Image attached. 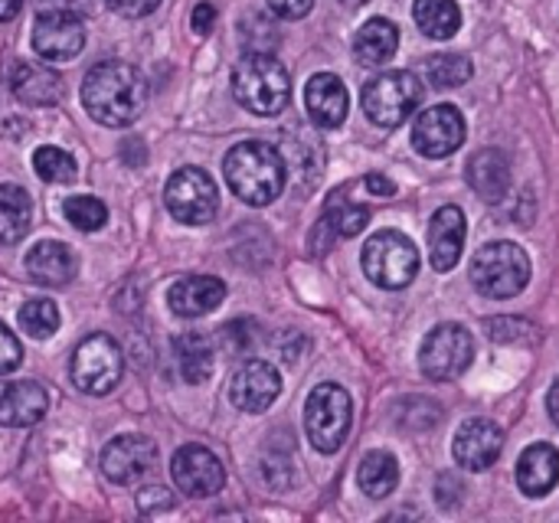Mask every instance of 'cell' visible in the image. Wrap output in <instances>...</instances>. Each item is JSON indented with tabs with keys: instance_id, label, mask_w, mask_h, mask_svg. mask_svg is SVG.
I'll return each mask as SVG.
<instances>
[{
	"instance_id": "obj_28",
	"label": "cell",
	"mask_w": 559,
	"mask_h": 523,
	"mask_svg": "<svg viewBox=\"0 0 559 523\" xmlns=\"http://www.w3.org/2000/svg\"><path fill=\"white\" fill-rule=\"evenodd\" d=\"M413 16L419 29L432 39H452L462 26V10L455 0H416Z\"/></svg>"
},
{
	"instance_id": "obj_4",
	"label": "cell",
	"mask_w": 559,
	"mask_h": 523,
	"mask_svg": "<svg viewBox=\"0 0 559 523\" xmlns=\"http://www.w3.org/2000/svg\"><path fill=\"white\" fill-rule=\"evenodd\" d=\"M472 282L488 298H514L531 282V255L518 242H488L472 259Z\"/></svg>"
},
{
	"instance_id": "obj_36",
	"label": "cell",
	"mask_w": 559,
	"mask_h": 523,
	"mask_svg": "<svg viewBox=\"0 0 559 523\" xmlns=\"http://www.w3.org/2000/svg\"><path fill=\"white\" fill-rule=\"evenodd\" d=\"M138 508H141L144 514L170 511V508H174V498H170V491H167V488H144V491H141V498H138Z\"/></svg>"
},
{
	"instance_id": "obj_6",
	"label": "cell",
	"mask_w": 559,
	"mask_h": 523,
	"mask_svg": "<svg viewBox=\"0 0 559 523\" xmlns=\"http://www.w3.org/2000/svg\"><path fill=\"white\" fill-rule=\"evenodd\" d=\"M364 272L373 285L386 292H400L419 272V249L409 236L396 229H380L364 246Z\"/></svg>"
},
{
	"instance_id": "obj_19",
	"label": "cell",
	"mask_w": 559,
	"mask_h": 523,
	"mask_svg": "<svg viewBox=\"0 0 559 523\" xmlns=\"http://www.w3.org/2000/svg\"><path fill=\"white\" fill-rule=\"evenodd\" d=\"M305 105L318 128H341L350 108V95L334 72H318L305 85Z\"/></svg>"
},
{
	"instance_id": "obj_17",
	"label": "cell",
	"mask_w": 559,
	"mask_h": 523,
	"mask_svg": "<svg viewBox=\"0 0 559 523\" xmlns=\"http://www.w3.org/2000/svg\"><path fill=\"white\" fill-rule=\"evenodd\" d=\"M26 275L43 288H62L79 275V255L59 239H43L26 252Z\"/></svg>"
},
{
	"instance_id": "obj_43",
	"label": "cell",
	"mask_w": 559,
	"mask_h": 523,
	"mask_svg": "<svg viewBox=\"0 0 559 523\" xmlns=\"http://www.w3.org/2000/svg\"><path fill=\"white\" fill-rule=\"evenodd\" d=\"M547 409H550V416H554V423H557L559 429V380L550 387V396H547Z\"/></svg>"
},
{
	"instance_id": "obj_18",
	"label": "cell",
	"mask_w": 559,
	"mask_h": 523,
	"mask_svg": "<svg viewBox=\"0 0 559 523\" xmlns=\"http://www.w3.org/2000/svg\"><path fill=\"white\" fill-rule=\"evenodd\" d=\"M49 409V393L33 380L0 383V426L26 429L36 426Z\"/></svg>"
},
{
	"instance_id": "obj_14",
	"label": "cell",
	"mask_w": 559,
	"mask_h": 523,
	"mask_svg": "<svg viewBox=\"0 0 559 523\" xmlns=\"http://www.w3.org/2000/svg\"><path fill=\"white\" fill-rule=\"evenodd\" d=\"M170 478L187 498H213L226 485L223 462L203 445H183L170 462Z\"/></svg>"
},
{
	"instance_id": "obj_11",
	"label": "cell",
	"mask_w": 559,
	"mask_h": 523,
	"mask_svg": "<svg viewBox=\"0 0 559 523\" xmlns=\"http://www.w3.org/2000/svg\"><path fill=\"white\" fill-rule=\"evenodd\" d=\"M85 46V26L79 13L43 10L33 23V52L46 62H69Z\"/></svg>"
},
{
	"instance_id": "obj_23",
	"label": "cell",
	"mask_w": 559,
	"mask_h": 523,
	"mask_svg": "<svg viewBox=\"0 0 559 523\" xmlns=\"http://www.w3.org/2000/svg\"><path fill=\"white\" fill-rule=\"evenodd\" d=\"M468 183L485 203H501L511 190V157L498 147H485L468 161Z\"/></svg>"
},
{
	"instance_id": "obj_33",
	"label": "cell",
	"mask_w": 559,
	"mask_h": 523,
	"mask_svg": "<svg viewBox=\"0 0 559 523\" xmlns=\"http://www.w3.org/2000/svg\"><path fill=\"white\" fill-rule=\"evenodd\" d=\"M367 223H370V210L367 206H360V203H341V206L331 203L328 213H324V219H321V229L350 239V236L364 233Z\"/></svg>"
},
{
	"instance_id": "obj_16",
	"label": "cell",
	"mask_w": 559,
	"mask_h": 523,
	"mask_svg": "<svg viewBox=\"0 0 559 523\" xmlns=\"http://www.w3.org/2000/svg\"><path fill=\"white\" fill-rule=\"evenodd\" d=\"M504 436L491 419H468L455 436V462L465 472H485L501 459Z\"/></svg>"
},
{
	"instance_id": "obj_20",
	"label": "cell",
	"mask_w": 559,
	"mask_h": 523,
	"mask_svg": "<svg viewBox=\"0 0 559 523\" xmlns=\"http://www.w3.org/2000/svg\"><path fill=\"white\" fill-rule=\"evenodd\" d=\"M465 213L459 206H442L429 223V255L436 272H452L465 249Z\"/></svg>"
},
{
	"instance_id": "obj_13",
	"label": "cell",
	"mask_w": 559,
	"mask_h": 523,
	"mask_svg": "<svg viewBox=\"0 0 559 523\" xmlns=\"http://www.w3.org/2000/svg\"><path fill=\"white\" fill-rule=\"evenodd\" d=\"M157 465V445L147 436H115L102 452V472L108 482L131 488Z\"/></svg>"
},
{
	"instance_id": "obj_26",
	"label": "cell",
	"mask_w": 559,
	"mask_h": 523,
	"mask_svg": "<svg viewBox=\"0 0 559 523\" xmlns=\"http://www.w3.org/2000/svg\"><path fill=\"white\" fill-rule=\"evenodd\" d=\"M33 203L23 187L0 183V246H16L29 229Z\"/></svg>"
},
{
	"instance_id": "obj_42",
	"label": "cell",
	"mask_w": 559,
	"mask_h": 523,
	"mask_svg": "<svg viewBox=\"0 0 559 523\" xmlns=\"http://www.w3.org/2000/svg\"><path fill=\"white\" fill-rule=\"evenodd\" d=\"M23 10V0H0V23L13 20Z\"/></svg>"
},
{
	"instance_id": "obj_41",
	"label": "cell",
	"mask_w": 559,
	"mask_h": 523,
	"mask_svg": "<svg viewBox=\"0 0 559 523\" xmlns=\"http://www.w3.org/2000/svg\"><path fill=\"white\" fill-rule=\"evenodd\" d=\"M39 10H69L79 13V7H85V0H36Z\"/></svg>"
},
{
	"instance_id": "obj_2",
	"label": "cell",
	"mask_w": 559,
	"mask_h": 523,
	"mask_svg": "<svg viewBox=\"0 0 559 523\" xmlns=\"http://www.w3.org/2000/svg\"><path fill=\"white\" fill-rule=\"evenodd\" d=\"M223 174H226L229 190L249 206L275 203L282 197L285 177H288L285 157L269 141H242V144H236L223 161Z\"/></svg>"
},
{
	"instance_id": "obj_32",
	"label": "cell",
	"mask_w": 559,
	"mask_h": 523,
	"mask_svg": "<svg viewBox=\"0 0 559 523\" xmlns=\"http://www.w3.org/2000/svg\"><path fill=\"white\" fill-rule=\"evenodd\" d=\"M20 328L33 341H46L59 331V308L49 298H33L20 308Z\"/></svg>"
},
{
	"instance_id": "obj_9",
	"label": "cell",
	"mask_w": 559,
	"mask_h": 523,
	"mask_svg": "<svg viewBox=\"0 0 559 523\" xmlns=\"http://www.w3.org/2000/svg\"><path fill=\"white\" fill-rule=\"evenodd\" d=\"M124 357L108 334L85 337L72 354V383L88 396H105L121 383Z\"/></svg>"
},
{
	"instance_id": "obj_44",
	"label": "cell",
	"mask_w": 559,
	"mask_h": 523,
	"mask_svg": "<svg viewBox=\"0 0 559 523\" xmlns=\"http://www.w3.org/2000/svg\"><path fill=\"white\" fill-rule=\"evenodd\" d=\"M347 3H364V0H347Z\"/></svg>"
},
{
	"instance_id": "obj_37",
	"label": "cell",
	"mask_w": 559,
	"mask_h": 523,
	"mask_svg": "<svg viewBox=\"0 0 559 523\" xmlns=\"http://www.w3.org/2000/svg\"><path fill=\"white\" fill-rule=\"evenodd\" d=\"M115 13H121V16H147V13H154L157 7H160V0H105Z\"/></svg>"
},
{
	"instance_id": "obj_31",
	"label": "cell",
	"mask_w": 559,
	"mask_h": 523,
	"mask_svg": "<svg viewBox=\"0 0 559 523\" xmlns=\"http://www.w3.org/2000/svg\"><path fill=\"white\" fill-rule=\"evenodd\" d=\"M426 75L439 88L465 85L472 79V59L462 52H436L432 59H426Z\"/></svg>"
},
{
	"instance_id": "obj_27",
	"label": "cell",
	"mask_w": 559,
	"mask_h": 523,
	"mask_svg": "<svg viewBox=\"0 0 559 523\" xmlns=\"http://www.w3.org/2000/svg\"><path fill=\"white\" fill-rule=\"evenodd\" d=\"M174 357H177V367H180V377L187 383H203L210 380L213 373V344L206 334H180L174 337Z\"/></svg>"
},
{
	"instance_id": "obj_25",
	"label": "cell",
	"mask_w": 559,
	"mask_h": 523,
	"mask_svg": "<svg viewBox=\"0 0 559 523\" xmlns=\"http://www.w3.org/2000/svg\"><path fill=\"white\" fill-rule=\"evenodd\" d=\"M396 46H400V29L386 16L367 20L357 29V36H354V56H357V62L373 66V69L383 66V62H390L396 56Z\"/></svg>"
},
{
	"instance_id": "obj_40",
	"label": "cell",
	"mask_w": 559,
	"mask_h": 523,
	"mask_svg": "<svg viewBox=\"0 0 559 523\" xmlns=\"http://www.w3.org/2000/svg\"><path fill=\"white\" fill-rule=\"evenodd\" d=\"M367 190H370V193H380V197H393V193H396V187H393L386 177H380V174H370V177H367Z\"/></svg>"
},
{
	"instance_id": "obj_8",
	"label": "cell",
	"mask_w": 559,
	"mask_h": 523,
	"mask_svg": "<svg viewBox=\"0 0 559 523\" xmlns=\"http://www.w3.org/2000/svg\"><path fill=\"white\" fill-rule=\"evenodd\" d=\"M164 203L170 216L183 226H206L216 210H219V193L216 183L210 180L206 170L200 167H180L170 174L164 187Z\"/></svg>"
},
{
	"instance_id": "obj_12",
	"label": "cell",
	"mask_w": 559,
	"mask_h": 523,
	"mask_svg": "<svg viewBox=\"0 0 559 523\" xmlns=\"http://www.w3.org/2000/svg\"><path fill=\"white\" fill-rule=\"evenodd\" d=\"M465 144V115L455 105H432L413 124V147L426 157H449Z\"/></svg>"
},
{
	"instance_id": "obj_7",
	"label": "cell",
	"mask_w": 559,
	"mask_h": 523,
	"mask_svg": "<svg viewBox=\"0 0 559 523\" xmlns=\"http://www.w3.org/2000/svg\"><path fill=\"white\" fill-rule=\"evenodd\" d=\"M364 111L380 128H400L423 102V82L413 72H380L364 85Z\"/></svg>"
},
{
	"instance_id": "obj_15",
	"label": "cell",
	"mask_w": 559,
	"mask_h": 523,
	"mask_svg": "<svg viewBox=\"0 0 559 523\" xmlns=\"http://www.w3.org/2000/svg\"><path fill=\"white\" fill-rule=\"evenodd\" d=\"M282 393V377L265 360H246L229 380V400L242 413H265Z\"/></svg>"
},
{
	"instance_id": "obj_35",
	"label": "cell",
	"mask_w": 559,
	"mask_h": 523,
	"mask_svg": "<svg viewBox=\"0 0 559 523\" xmlns=\"http://www.w3.org/2000/svg\"><path fill=\"white\" fill-rule=\"evenodd\" d=\"M20 360H23V347L13 337V331L0 321V377L13 373L20 367Z\"/></svg>"
},
{
	"instance_id": "obj_1",
	"label": "cell",
	"mask_w": 559,
	"mask_h": 523,
	"mask_svg": "<svg viewBox=\"0 0 559 523\" xmlns=\"http://www.w3.org/2000/svg\"><path fill=\"white\" fill-rule=\"evenodd\" d=\"M82 105L92 121L105 128H128L147 105V79L131 62L105 59L85 72Z\"/></svg>"
},
{
	"instance_id": "obj_30",
	"label": "cell",
	"mask_w": 559,
	"mask_h": 523,
	"mask_svg": "<svg viewBox=\"0 0 559 523\" xmlns=\"http://www.w3.org/2000/svg\"><path fill=\"white\" fill-rule=\"evenodd\" d=\"M33 170H36V177L46 180V183H72V180L79 177L75 157H72L69 151H62V147H52V144L36 147V154H33Z\"/></svg>"
},
{
	"instance_id": "obj_39",
	"label": "cell",
	"mask_w": 559,
	"mask_h": 523,
	"mask_svg": "<svg viewBox=\"0 0 559 523\" xmlns=\"http://www.w3.org/2000/svg\"><path fill=\"white\" fill-rule=\"evenodd\" d=\"M213 23H216V7L213 3H197V10H193V29L200 36H206L213 29Z\"/></svg>"
},
{
	"instance_id": "obj_10",
	"label": "cell",
	"mask_w": 559,
	"mask_h": 523,
	"mask_svg": "<svg viewBox=\"0 0 559 523\" xmlns=\"http://www.w3.org/2000/svg\"><path fill=\"white\" fill-rule=\"evenodd\" d=\"M475 360V341L459 324H439L419 347V367L429 380H455Z\"/></svg>"
},
{
	"instance_id": "obj_22",
	"label": "cell",
	"mask_w": 559,
	"mask_h": 523,
	"mask_svg": "<svg viewBox=\"0 0 559 523\" xmlns=\"http://www.w3.org/2000/svg\"><path fill=\"white\" fill-rule=\"evenodd\" d=\"M10 88L23 105H36V108H49L59 105L66 95V82L56 69L43 66V62H20L10 75Z\"/></svg>"
},
{
	"instance_id": "obj_29",
	"label": "cell",
	"mask_w": 559,
	"mask_h": 523,
	"mask_svg": "<svg viewBox=\"0 0 559 523\" xmlns=\"http://www.w3.org/2000/svg\"><path fill=\"white\" fill-rule=\"evenodd\" d=\"M357 485L367 498H386L400 485V465L390 452H370L357 468Z\"/></svg>"
},
{
	"instance_id": "obj_5",
	"label": "cell",
	"mask_w": 559,
	"mask_h": 523,
	"mask_svg": "<svg viewBox=\"0 0 559 523\" xmlns=\"http://www.w3.org/2000/svg\"><path fill=\"white\" fill-rule=\"evenodd\" d=\"M350 423H354V403L344 387L321 383L311 390V396L305 403V432L318 452L334 455L344 445Z\"/></svg>"
},
{
	"instance_id": "obj_38",
	"label": "cell",
	"mask_w": 559,
	"mask_h": 523,
	"mask_svg": "<svg viewBox=\"0 0 559 523\" xmlns=\"http://www.w3.org/2000/svg\"><path fill=\"white\" fill-rule=\"evenodd\" d=\"M269 7L282 20H301V16H308V10L314 7V0H269Z\"/></svg>"
},
{
	"instance_id": "obj_21",
	"label": "cell",
	"mask_w": 559,
	"mask_h": 523,
	"mask_svg": "<svg viewBox=\"0 0 559 523\" xmlns=\"http://www.w3.org/2000/svg\"><path fill=\"white\" fill-rule=\"evenodd\" d=\"M226 301V285L213 275H187L170 285L167 305L177 318H200Z\"/></svg>"
},
{
	"instance_id": "obj_24",
	"label": "cell",
	"mask_w": 559,
	"mask_h": 523,
	"mask_svg": "<svg viewBox=\"0 0 559 523\" xmlns=\"http://www.w3.org/2000/svg\"><path fill=\"white\" fill-rule=\"evenodd\" d=\"M559 482V452L554 445L540 442L531 445L518 462V485L527 498H544L557 488Z\"/></svg>"
},
{
	"instance_id": "obj_34",
	"label": "cell",
	"mask_w": 559,
	"mask_h": 523,
	"mask_svg": "<svg viewBox=\"0 0 559 523\" xmlns=\"http://www.w3.org/2000/svg\"><path fill=\"white\" fill-rule=\"evenodd\" d=\"M66 219L82 233H98L108 223V206L98 197H69L66 200Z\"/></svg>"
},
{
	"instance_id": "obj_3",
	"label": "cell",
	"mask_w": 559,
	"mask_h": 523,
	"mask_svg": "<svg viewBox=\"0 0 559 523\" xmlns=\"http://www.w3.org/2000/svg\"><path fill=\"white\" fill-rule=\"evenodd\" d=\"M233 92L246 111L272 118L285 111L292 98V79L272 52H246L233 69Z\"/></svg>"
}]
</instances>
